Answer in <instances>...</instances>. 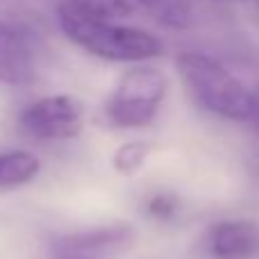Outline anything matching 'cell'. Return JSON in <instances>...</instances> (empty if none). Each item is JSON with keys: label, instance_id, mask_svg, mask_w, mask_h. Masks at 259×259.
<instances>
[{"label": "cell", "instance_id": "6da1fadb", "mask_svg": "<svg viewBox=\"0 0 259 259\" xmlns=\"http://www.w3.org/2000/svg\"><path fill=\"white\" fill-rule=\"evenodd\" d=\"M57 23L68 41L98 59L139 64L164 53V44L150 32L87 16L66 0H59L57 5Z\"/></svg>", "mask_w": 259, "mask_h": 259}, {"label": "cell", "instance_id": "7a4b0ae2", "mask_svg": "<svg viewBox=\"0 0 259 259\" xmlns=\"http://www.w3.org/2000/svg\"><path fill=\"white\" fill-rule=\"evenodd\" d=\"M175 66L187 94L202 109L241 123L259 118V98L214 57L180 53Z\"/></svg>", "mask_w": 259, "mask_h": 259}, {"label": "cell", "instance_id": "3957f363", "mask_svg": "<svg viewBox=\"0 0 259 259\" xmlns=\"http://www.w3.org/2000/svg\"><path fill=\"white\" fill-rule=\"evenodd\" d=\"M168 77L152 66H137L127 71L107 100V118L123 130L146 127L159 114L166 98Z\"/></svg>", "mask_w": 259, "mask_h": 259}, {"label": "cell", "instance_id": "277c9868", "mask_svg": "<svg viewBox=\"0 0 259 259\" xmlns=\"http://www.w3.org/2000/svg\"><path fill=\"white\" fill-rule=\"evenodd\" d=\"M18 125L25 134L39 141L73 139L84 127V105L66 94L46 96L23 109Z\"/></svg>", "mask_w": 259, "mask_h": 259}, {"label": "cell", "instance_id": "5b68a950", "mask_svg": "<svg viewBox=\"0 0 259 259\" xmlns=\"http://www.w3.org/2000/svg\"><path fill=\"white\" fill-rule=\"evenodd\" d=\"M34 73L32 46L21 27L0 21V82L23 84Z\"/></svg>", "mask_w": 259, "mask_h": 259}, {"label": "cell", "instance_id": "8992f818", "mask_svg": "<svg viewBox=\"0 0 259 259\" xmlns=\"http://www.w3.org/2000/svg\"><path fill=\"white\" fill-rule=\"evenodd\" d=\"M214 259H255L259 255V228L250 221H223L209 232Z\"/></svg>", "mask_w": 259, "mask_h": 259}, {"label": "cell", "instance_id": "52a82bcc", "mask_svg": "<svg viewBox=\"0 0 259 259\" xmlns=\"http://www.w3.org/2000/svg\"><path fill=\"white\" fill-rule=\"evenodd\" d=\"M130 228H103L94 230V232L75 234L62 241L59 250L62 255H82V257H94L103 250H114L118 243H125L130 239Z\"/></svg>", "mask_w": 259, "mask_h": 259}, {"label": "cell", "instance_id": "ba28073f", "mask_svg": "<svg viewBox=\"0 0 259 259\" xmlns=\"http://www.w3.org/2000/svg\"><path fill=\"white\" fill-rule=\"evenodd\" d=\"M41 161L25 150H3L0 152V191L18 189L30 184L39 175Z\"/></svg>", "mask_w": 259, "mask_h": 259}, {"label": "cell", "instance_id": "9c48e42d", "mask_svg": "<svg viewBox=\"0 0 259 259\" xmlns=\"http://www.w3.org/2000/svg\"><path fill=\"white\" fill-rule=\"evenodd\" d=\"M82 14L94 18H105V21H116V18H127L134 14L137 5L134 0H66Z\"/></svg>", "mask_w": 259, "mask_h": 259}, {"label": "cell", "instance_id": "30bf717a", "mask_svg": "<svg viewBox=\"0 0 259 259\" xmlns=\"http://www.w3.org/2000/svg\"><path fill=\"white\" fill-rule=\"evenodd\" d=\"M134 5H141V7H148L152 12L159 14V18L166 23V25H184L187 23V9L182 7V3L178 0H134Z\"/></svg>", "mask_w": 259, "mask_h": 259}, {"label": "cell", "instance_id": "8fae6325", "mask_svg": "<svg viewBox=\"0 0 259 259\" xmlns=\"http://www.w3.org/2000/svg\"><path fill=\"white\" fill-rule=\"evenodd\" d=\"M148 148L143 143H125L121 150H116V168L121 170H134L137 166H141L143 157H146Z\"/></svg>", "mask_w": 259, "mask_h": 259}, {"label": "cell", "instance_id": "7c38bea8", "mask_svg": "<svg viewBox=\"0 0 259 259\" xmlns=\"http://www.w3.org/2000/svg\"><path fill=\"white\" fill-rule=\"evenodd\" d=\"M59 259H94V257H82V255H62Z\"/></svg>", "mask_w": 259, "mask_h": 259}, {"label": "cell", "instance_id": "4fadbf2b", "mask_svg": "<svg viewBox=\"0 0 259 259\" xmlns=\"http://www.w3.org/2000/svg\"><path fill=\"white\" fill-rule=\"evenodd\" d=\"M257 125H259V118H257Z\"/></svg>", "mask_w": 259, "mask_h": 259}]
</instances>
